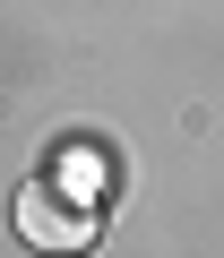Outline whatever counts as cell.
Returning <instances> with one entry per match:
<instances>
[{"instance_id": "7a4b0ae2", "label": "cell", "mask_w": 224, "mask_h": 258, "mask_svg": "<svg viewBox=\"0 0 224 258\" xmlns=\"http://www.w3.org/2000/svg\"><path fill=\"white\" fill-rule=\"evenodd\" d=\"M52 189H69V198H86V207H103V189H112V155L95 147V138H69L61 155H52V172H43Z\"/></svg>"}, {"instance_id": "6da1fadb", "label": "cell", "mask_w": 224, "mask_h": 258, "mask_svg": "<svg viewBox=\"0 0 224 258\" xmlns=\"http://www.w3.org/2000/svg\"><path fill=\"white\" fill-rule=\"evenodd\" d=\"M9 224H18V241H35V249H52V258H78V249H95V232H103V207H86V198H69V189H52L43 172L18 189V207H9Z\"/></svg>"}]
</instances>
